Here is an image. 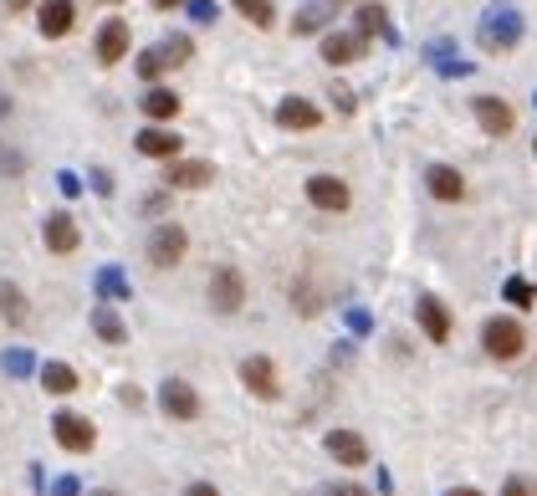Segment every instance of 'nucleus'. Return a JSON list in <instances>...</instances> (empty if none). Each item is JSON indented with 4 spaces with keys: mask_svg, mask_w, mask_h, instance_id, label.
<instances>
[{
    "mask_svg": "<svg viewBox=\"0 0 537 496\" xmlns=\"http://www.w3.org/2000/svg\"><path fill=\"white\" fill-rule=\"evenodd\" d=\"M328 496H369V486H358V481H338V486H328Z\"/></svg>",
    "mask_w": 537,
    "mask_h": 496,
    "instance_id": "32",
    "label": "nucleus"
},
{
    "mask_svg": "<svg viewBox=\"0 0 537 496\" xmlns=\"http://www.w3.org/2000/svg\"><path fill=\"white\" fill-rule=\"evenodd\" d=\"M277 123L292 128V133H312V128L323 123V108L312 103V98H282L277 103Z\"/></svg>",
    "mask_w": 537,
    "mask_h": 496,
    "instance_id": "19",
    "label": "nucleus"
},
{
    "mask_svg": "<svg viewBox=\"0 0 537 496\" xmlns=\"http://www.w3.org/2000/svg\"><path fill=\"white\" fill-rule=\"evenodd\" d=\"M0 318H6L11 328H26L31 323V302L16 282H0Z\"/></svg>",
    "mask_w": 537,
    "mask_h": 496,
    "instance_id": "22",
    "label": "nucleus"
},
{
    "mask_svg": "<svg viewBox=\"0 0 537 496\" xmlns=\"http://www.w3.org/2000/svg\"><path fill=\"white\" fill-rule=\"evenodd\" d=\"M507 302H512V307H532V302H537V287H527L522 277H512V282H507Z\"/></svg>",
    "mask_w": 537,
    "mask_h": 496,
    "instance_id": "29",
    "label": "nucleus"
},
{
    "mask_svg": "<svg viewBox=\"0 0 537 496\" xmlns=\"http://www.w3.org/2000/svg\"><path fill=\"white\" fill-rule=\"evenodd\" d=\"M231 6H236L256 31H272V26H277V6H272V0H231Z\"/></svg>",
    "mask_w": 537,
    "mask_h": 496,
    "instance_id": "24",
    "label": "nucleus"
},
{
    "mask_svg": "<svg viewBox=\"0 0 537 496\" xmlns=\"http://www.w3.org/2000/svg\"><path fill=\"white\" fill-rule=\"evenodd\" d=\"M205 297H210V307L220 312V318H236V312L246 307V277H241V266H215Z\"/></svg>",
    "mask_w": 537,
    "mask_h": 496,
    "instance_id": "2",
    "label": "nucleus"
},
{
    "mask_svg": "<svg viewBox=\"0 0 537 496\" xmlns=\"http://www.w3.org/2000/svg\"><path fill=\"white\" fill-rule=\"evenodd\" d=\"M532 154H537V139H532Z\"/></svg>",
    "mask_w": 537,
    "mask_h": 496,
    "instance_id": "42",
    "label": "nucleus"
},
{
    "mask_svg": "<svg viewBox=\"0 0 537 496\" xmlns=\"http://www.w3.org/2000/svg\"><path fill=\"white\" fill-rule=\"evenodd\" d=\"M425 190H430L440 205H461V200H466V174L451 169V164H430V169H425Z\"/></svg>",
    "mask_w": 537,
    "mask_h": 496,
    "instance_id": "17",
    "label": "nucleus"
},
{
    "mask_svg": "<svg viewBox=\"0 0 537 496\" xmlns=\"http://www.w3.org/2000/svg\"><path fill=\"white\" fill-rule=\"evenodd\" d=\"M164 185L169 190H205V185H215V164H205V159H169L164 164Z\"/></svg>",
    "mask_w": 537,
    "mask_h": 496,
    "instance_id": "14",
    "label": "nucleus"
},
{
    "mask_svg": "<svg viewBox=\"0 0 537 496\" xmlns=\"http://www.w3.org/2000/svg\"><path fill=\"white\" fill-rule=\"evenodd\" d=\"M93 496H123V491H113V486H103V491H93Z\"/></svg>",
    "mask_w": 537,
    "mask_h": 496,
    "instance_id": "40",
    "label": "nucleus"
},
{
    "mask_svg": "<svg viewBox=\"0 0 537 496\" xmlns=\"http://www.w3.org/2000/svg\"><path fill=\"white\" fill-rule=\"evenodd\" d=\"M6 369L11 374H26V353H6Z\"/></svg>",
    "mask_w": 537,
    "mask_h": 496,
    "instance_id": "35",
    "label": "nucleus"
},
{
    "mask_svg": "<svg viewBox=\"0 0 537 496\" xmlns=\"http://www.w3.org/2000/svg\"><path fill=\"white\" fill-rule=\"evenodd\" d=\"M6 11L16 16V11H31V0H6Z\"/></svg>",
    "mask_w": 537,
    "mask_h": 496,
    "instance_id": "38",
    "label": "nucleus"
},
{
    "mask_svg": "<svg viewBox=\"0 0 537 496\" xmlns=\"http://www.w3.org/2000/svg\"><path fill=\"white\" fill-rule=\"evenodd\" d=\"M517 36H522V21L517 16H502V21H491V31H486V47H517Z\"/></svg>",
    "mask_w": 537,
    "mask_h": 496,
    "instance_id": "26",
    "label": "nucleus"
},
{
    "mask_svg": "<svg viewBox=\"0 0 537 496\" xmlns=\"http://www.w3.org/2000/svg\"><path fill=\"white\" fill-rule=\"evenodd\" d=\"M93 52H98V67H118V62L133 52V26H128L123 16H108V21L98 26Z\"/></svg>",
    "mask_w": 537,
    "mask_h": 496,
    "instance_id": "9",
    "label": "nucleus"
},
{
    "mask_svg": "<svg viewBox=\"0 0 537 496\" xmlns=\"http://www.w3.org/2000/svg\"><path fill=\"white\" fill-rule=\"evenodd\" d=\"M93 333H98L103 343H123V338H128V328L118 323L113 307H93Z\"/></svg>",
    "mask_w": 537,
    "mask_h": 496,
    "instance_id": "25",
    "label": "nucleus"
},
{
    "mask_svg": "<svg viewBox=\"0 0 537 496\" xmlns=\"http://www.w3.org/2000/svg\"><path fill=\"white\" fill-rule=\"evenodd\" d=\"M41 241H47V251L52 256H72L77 246H82V231H77V220L72 215H47V225H41Z\"/></svg>",
    "mask_w": 537,
    "mask_h": 496,
    "instance_id": "18",
    "label": "nucleus"
},
{
    "mask_svg": "<svg viewBox=\"0 0 537 496\" xmlns=\"http://www.w3.org/2000/svg\"><path fill=\"white\" fill-rule=\"evenodd\" d=\"M445 496H486V491H476V486H451Z\"/></svg>",
    "mask_w": 537,
    "mask_h": 496,
    "instance_id": "37",
    "label": "nucleus"
},
{
    "mask_svg": "<svg viewBox=\"0 0 537 496\" xmlns=\"http://www.w3.org/2000/svg\"><path fill=\"white\" fill-rule=\"evenodd\" d=\"M36 26H41V36H47V41H62L77 26V6H72V0H41V6H36Z\"/></svg>",
    "mask_w": 537,
    "mask_h": 496,
    "instance_id": "16",
    "label": "nucleus"
},
{
    "mask_svg": "<svg viewBox=\"0 0 537 496\" xmlns=\"http://www.w3.org/2000/svg\"><path fill=\"white\" fill-rule=\"evenodd\" d=\"M323 445H328V456H333L338 466H348V471H364V466H369V440L358 435V430H343V425H338V430H328Z\"/></svg>",
    "mask_w": 537,
    "mask_h": 496,
    "instance_id": "13",
    "label": "nucleus"
},
{
    "mask_svg": "<svg viewBox=\"0 0 537 496\" xmlns=\"http://www.w3.org/2000/svg\"><path fill=\"white\" fill-rule=\"evenodd\" d=\"M185 496H220V491H215V481H190Z\"/></svg>",
    "mask_w": 537,
    "mask_h": 496,
    "instance_id": "33",
    "label": "nucleus"
},
{
    "mask_svg": "<svg viewBox=\"0 0 537 496\" xmlns=\"http://www.w3.org/2000/svg\"><path fill=\"white\" fill-rule=\"evenodd\" d=\"M318 52H323V62H328V67H353V62H364L369 41L358 36V31H328Z\"/></svg>",
    "mask_w": 537,
    "mask_h": 496,
    "instance_id": "15",
    "label": "nucleus"
},
{
    "mask_svg": "<svg viewBox=\"0 0 537 496\" xmlns=\"http://www.w3.org/2000/svg\"><path fill=\"white\" fill-rule=\"evenodd\" d=\"M471 113H476V123H481L486 139H512V128H517V108H512L507 98L481 93V98H471Z\"/></svg>",
    "mask_w": 537,
    "mask_h": 496,
    "instance_id": "7",
    "label": "nucleus"
},
{
    "mask_svg": "<svg viewBox=\"0 0 537 496\" xmlns=\"http://www.w3.org/2000/svg\"><path fill=\"white\" fill-rule=\"evenodd\" d=\"M149 6H154V11H179L185 0H149Z\"/></svg>",
    "mask_w": 537,
    "mask_h": 496,
    "instance_id": "36",
    "label": "nucleus"
},
{
    "mask_svg": "<svg viewBox=\"0 0 537 496\" xmlns=\"http://www.w3.org/2000/svg\"><path fill=\"white\" fill-rule=\"evenodd\" d=\"M133 149H139L144 159H159V164H169V159H179V154H185V139H179L174 128H164V123H149V128H139V139H133Z\"/></svg>",
    "mask_w": 537,
    "mask_h": 496,
    "instance_id": "11",
    "label": "nucleus"
},
{
    "mask_svg": "<svg viewBox=\"0 0 537 496\" xmlns=\"http://www.w3.org/2000/svg\"><path fill=\"white\" fill-rule=\"evenodd\" d=\"M241 384L256 394V399H282V379H277V364L266 353H251L241 358Z\"/></svg>",
    "mask_w": 537,
    "mask_h": 496,
    "instance_id": "10",
    "label": "nucleus"
},
{
    "mask_svg": "<svg viewBox=\"0 0 537 496\" xmlns=\"http://www.w3.org/2000/svg\"><path fill=\"white\" fill-rule=\"evenodd\" d=\"M415 318H420V333H425L435 348H445V343H451V333H456V318H451V307H445L435 292H420V302H415Z\"/></svg>",
    "mask_w": 537,
    "mask_h": 496,
    "instance_id": "8",
    "label": "nucleus"
},
{
    "mask_svg": "<svg viewBox=\"0 0 537 496\" xmlns=\"http://www.w3.org/2000/svg\"><path fill=\"white\" fill-rule=\"evenodd\" d=\"M169 72V57H164V47H149V52H139V77L154 87L159 77Z\"/></svg>",
    "mask_w": 537,
    "mask_h": 496,
    "instance_id": "27",
    "label": "nucleus"
},
{
    "mask_svg": "<svg viewBox=\"0 0 537 496\" xmlns=\"http://www.w3.org/2000/svg\"><path fill=\"white\" fill-rule=\"evenodd\" d=\"M185 256H190V231L185 225H174V220L154 225V236H149V266L154 272H169V266H179Z\"/></svg>",
    "mask_w": 537,
    "mask_h": 496,
    "instance_id": "3",
    "label": "nucleus"
},
{
    "mask_svg": "<svg viewBox=\"0 0 537 496\" xmlns=\"http://www.w3.org/2000/svg\"><path fill=\"white\" fill-rule=\"evenodd\" d=\"M190 52H195V47H190V36H169V41H164V57H169V67L190 62Z\"/></svg>",
    "mask_w": 537,
    "mask_h": 496,
    "instance_id": "28",
    "label": "nucleus"
},
{
    "mask_svg": "<svg viewBox=\"0 0 537 496\" xmlns=\"http://www.w3.org/2000/svg\"><path fill=\"white\" fill-rule=\"evenodd\" d=\"M343 6H348V0H302L297 16H292V36H318V31H328Z\"/></svg>",
    "mask_w": 537,
    "mask_h": 496,
    "instance_id": "12",
    "label": "nucleus"
},
{
    "mask_svg": "<svg viewBox=\"0 0 537 496\" xmlns=\"http://www.w3.org/2000/svg\"><path fill=\"white\" fill-rule=\"evenodd\" d=\"M497 496H537V481L532 476H507Z\"/></svg>",
    "mask_w": 537,
    "mask_h": 496,
    "instance_id": "30",
    "label": "nucleus"
},
{
    "mask_svg": "<svg viewBox=\"0 0 537 496\" xmlns=\"http://www.w3.org/2000/svg\"><path fill=\"white\" fill-rule=\"evenodd\" d=\"M52 440L67 450V456H87V450L98 445V425L87 415H77V410H57L52 415Z\"/></svg>",
    "mask_w": 537,
    "mask_h": 496,
    "instance_id": "4",
    "label": "nucleus"
},
{
    "mask_svg": "<svg viewBox=\"0 0 537 496\" xmlns=\"http://www.w3.org/2000/svg\"><path fill=\"white\" fill-rule=\"evenodd\" d=\"M307 205L323 210V215H348V210H353L348 179H338V174H312V179H307Z\"/></svg>",
    "mask_w": 537,
    "mask_h": 496,
    "instance_id": "6",
    "label": "nucleus"
},
{
    "mask_svg": "<svg viewBox=\"0 0 537 496\" xmlns=\"http://www.w3.org/2000/svg\"><path fill=\"white\" fill-rule=\"evenodd\" d=\"M481 353L491 358V364H517V358L527 353V328H522V318H512V312L486 318V323H481Z\"/></svg>",
    "mask_w": 537,
    "mask_h": 496,
    "instance_id": "1",
    "label": "nucleus"
},
{
    "mask_svg": "<svg viewBox=\"0 0 537 496\" xmlns=\"http://www.w3.org/2000/svg\"><path fill=\"white\" fill-rule=\"evenodd\" d=\"M139 113L149 118V123H174V113H179V93H174V87H149V93H144V103H139Z\"/></svg>",
    "mask_w": 537,
    "mask_h": 496,
    "instance_id": "20",
    "label": "nucleus"
},
{
    "mask_svg": "<svg viewBox=\"0 0 537 496\" xmlns=\"http://www.w3.org/2000/svg\"><path fill=\"white\" fill-rule=\"evenodd\" d=\"M103 6H118V0H103Z\"/></svg>",
    "mask_w": 537,
    "mask_h": 496,
    "instance_id": "41",
    "label": "nucleus"
},
{
    "mask_svg": "<svg viewBox=\"0 0 537 496\" xmlns=\"http://www.w3.org/2000/svg\"><path fill=\"white\" fill-rule=\"evenodd\" d=\"M0 118H11V98L6 93H0Z\"/></svg>",
    "mask_w": 537,
    "mask_h": 496,
    "instance_id": "39",
    "label": "nucleus"
},
{
    "mask_svg": "<svg viewBox=\"0 0 537 496\" xmlns=\"http://www.w3.org/2000/svg\"><path fill=\"white\" fill-rule=\"evenodd\" d=\"M353 31L364 36V41L384 36V31H389V11L379 6V0H364V6H353Z\"/></svg>",
    "mask_w": 537,
    "mask_h": 496,
    "instance_id": "21",
    "label": "nucleus"
},
{
    "mask_svg": "<svg viewBox=\"0 0 537 496\" xmlns=\"http://www.w3.org/2000/svg\"><path fill=\"white\" fill-rule=\"evenodd\" d=\"M0 174H26V154H16V149L0 144Z\"/></svg>",
    "mask_w": 537,
    "mask_h": 496,
    "instance_id": "31",
    "label": "nucleus"
},
{
    "mask_svg": "<svg viewBox=\"0 0 537 496\" xmlns=\"http://www.w3.org/2000/svg\"><path fill=\"white\" fill-rule=\"evenodd\" d=\"M159 410H164L174 425H195L205 404H200V389H195L190 379H164V384H159Z\"/></svg>",
    "mask_w": 537,
    "mask_h": 496,
    "instance_id": "5",
    "label": "nucleus"
},
{
    "mask_svg": "<svg viewBox=\"0 0 537 496\" xmlns=\"http://www.w3.org/2000/svg\"><path fill=\"white\" fill-rule=\"evenodd\" d=\"M333 103H338L343 113H353V93H348V87H338V82H333Z\"/></svg>",
    "mask_w": 537,
    "mask_h": 496,
    "instance_id": "34",
    "label": "nucleus"
},
{
    "mask_svg": "<svg viewBox=\"0 0 537 496\" xmlns=\"http://www.w3.org/2000/svg\"><path fill=\"white\" fill-rule=\"evenodd\" d=\"M77 369L72 364H62V358H52V364L47 369H41V389H47V394H57V399H67V394H77Z\"/></svg>",
    "mask_w": 537,
    "mask_h": 496,
    "instance_id": "23",
    "label": "nucleus"
}]
</instances>
